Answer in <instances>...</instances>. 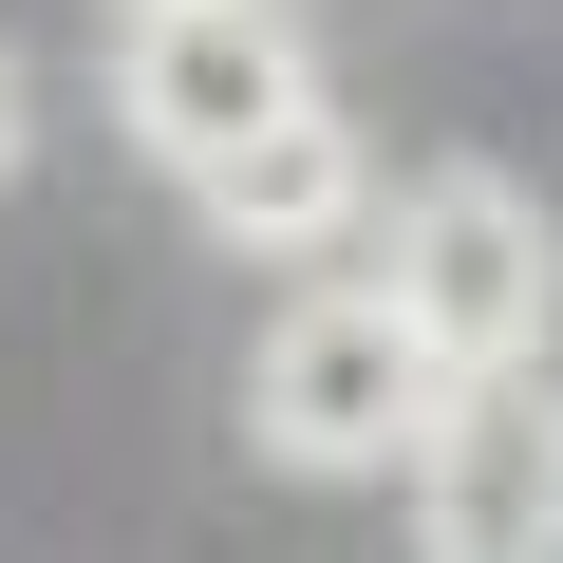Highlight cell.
Segmentation results:
<instances>
[{
	"label": "cell",
	"mask_w": 563,
	"mask_h": 563,
	"mask_svg": "<svg viewBox=\"0 0 563 563\" xmlns=\"http://www.w3.org/2000/svg\"><path fill=\"white\" fill-rule=\"evenodd\" d=\"M376 207H395V188H376V151H357V113H339V95H301L263 151H225V169H207V225H225L244 263H320V244H339V225H376Z\"/></svg>",
	"instance_id": "obj_5"
},
{
	"label": "cell",
	"mask_w": 563,
	"mask_h": 563,
	"mask_svg": "<svg viewBox=\"0 0 563 563\" xmlns=\"http://www.w3.org/2000/svg\"><path fill=\"white\" fill-rule=\"evenodd\" d=\"M301 38H282V0H132V38H113V113L207 188L225 151H263L282 113H301Z\"/></svg>",
	"instance_id": "obj_4"
},
{
	"label": "cell",
	"mask_w": 563,
	"mask_h": 563,
	"mask_svg": "<svg viewBox=\"0 0 563 563\" xmlns=\"http://www.w3.org/2000/svg\"><path fill=\"white\" fill-rule=\"evenodd\" d=\"M20 151H38V76L0 57V169H20Z\"/></svg>",
	"instance_id": "obj_6"
},
{
	"label": "cell",
	"mask_w": 563,
	"mask_h": 563,
	"mask_svg": "<svg viewBox=\"0 0 563 563\" xmlns=\"http://www.w3.org/2000/svg\"><path fill=\"white\" fill-rule=\"evenodd\" d=\"M413 563H563V376H451L432 451H413Z\"/></svg>",
	"instance_id": "obj_3"
},
{
	"label": "cell",
	"mask_w": 563,
	"mask_h": 563,
	"mask_svg": "<svg viewBox=\"0 0 563 563\" xmlns=\"http://www.w3.org/2000/svg\"><path fill=\"white\" fill-rule=\"evenodd\" d=\"M451 413V357L413 339L395 282H320V301H282L263 357H244V432L282 470H413Z\"/></svg>",
	"instance_id": "obj_1"
},
{
	"label": "cell",
	"mask_w": 563,
	"mask_h": 563,
	"mask_svg": "<svg viewBox=\"0 0 563 563\" xmlns=\"http://www.w3.org/2000/svg\"><path fill=\"white\" fill-rule=\"evenodd\" d=\"M376 282L413 301V339L451 376H507L563 339V225L526 207V169H413L376 207Z\"/></svg>",
	"instance_id": "obj_2"
}]
</instances>
